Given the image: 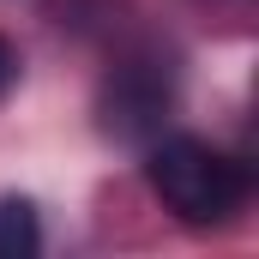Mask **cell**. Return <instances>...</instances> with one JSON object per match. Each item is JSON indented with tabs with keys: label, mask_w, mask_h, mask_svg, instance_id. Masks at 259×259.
<instances>
[{
	"label": "cell",
	"mask_w": 259,
	"mask_h": 259,
	"mask_svg": "<svg viewBox=\"0 0 259 259\" xmlns=\"http://www.w3.org/2000/svg\"><path fill=\"white\" fill-rule=\"evenodd\" d=\"M151 187L181 223H223L247 199V169L205 139H163L151 151Z\"/></svg>",
	"instance_id": "6da1fadb"
},
{
	"label": "cell",
	"mask_w": 259,
	"mask_h": 259,
	"mask_svg": "<svg viewBox=\"0 0 259 259\" xmlns=\"http://www.w3.org/2000/svg\"><path fill=\"white\" fill-rule=\"evenodd\" d=\"M163 103H169V78H157V72H145V66H127L115 84H109V133H121V139H139V133L157 127V115H163Z\"/></svg>",
	"instance_id": "7a4b0ae2"
},
{
	"label": "cell",
	"mask_w": 259,
	"mask_h": 259,
	"mask_svg": "<svg viewBox=\"0 0 259 259\" xmlns=\"http://www.w3.org/2000/svg\"><path fill=\"white\" fill-rule=\"evenodd\" d=\"M36 211L24 199H6L0 205V253H36Z\"/></svg>",
	"instance_id": "3957f363"
},
{
	"label": "cell",
	"mask_w": 259,
	"mask_h": 259,
	"mask_svg": "<svg viewBox=\"0 0 259 259\" xmlns=\"http://www.w3.org/2000/svg\"><path fill=\"white\" fill-rule=\"evenodd\" d=\"M12 78H18V55H12V49H6V42H0V91H6V84H12Z\"/></svg>",
	"instance_id": "277c9868"
}]
</instances>
